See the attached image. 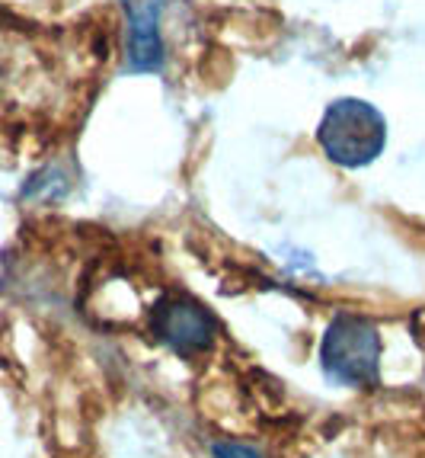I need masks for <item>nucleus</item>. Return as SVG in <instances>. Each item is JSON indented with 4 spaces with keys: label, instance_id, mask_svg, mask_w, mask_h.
Returning <instances> with one entry per match:
<instances>
[{
    "label": "nucleus",
    "instance_id": "f257e3e1",
    "mask_svg": "<svg viewBox=\"0 0 425 458\" xmlns=\"http://www.w3.org/2000/svg\"><path fill=\"white\" fill-rule=\"evenodd\" d=\"M317 145L336 167L358 170L374 164L388 145V123L374 103L358 97L333 99L317 125Z\"/></svg>",
    "mask_w": 425,
    "mask_h": 458
},
{
    "label": "nucleus",
    "instance_id": "f03ea898",
    "mask_svg": "<svg viewBox=\"0 0 425 458\" xmlns=\"http://www.w3.org/2000/svg\"><path fill=\"white\" fill-rule=\"evenodd\" d=\"M320 369L346 388H371L380 369V330L364 314H336L320 336Z\"/></svg>",
    "mask_w": 425,
    "mask_h": 458
},
{
    "label": "nucleus",
    "instance_id": "7ed1b4c3",
    "mask_svg": "<svg viewBox=\"0 0 425 458\" xmlns=\"http://www.w3.org/2000/svg\"><path fill=\"white\" fill-rule=\"evenodd\" d=\"M147 327L170 352L192 360L214 346L221 327L218 318L189 295H163L147 314Z\"/></svg>",
    "mask_w": 425,
    "mask_h": 458
},
{
    "label": "nucleus",
    "instance_id": "20e7f679",
    "mask_svg": "<svg viewBox=\"0 0 425 458\" xmlns=\"http://www.w3.org/2000/svg\"><path fill=\"white\" fill-rule=\"evenodd\" d=\"M125 7V23H129V38H125V62L131 74H157L167 62L163 48V13L167 0H121Z\"/></svg>",
    "mask_w": 425,
    "mask_h": 458
},
{
    "label": "nucleus",
    "instance_id": "39448f33",
    "mask_svg": "<svg viewBox=\"0 0 425 458\" xmlns=\"http://www.w3.org/2000/svg\"><path fill=\"white\" fill-rule=\"evenodd\" d=\"M68 190H71L68 174L58 167H46V170H38L36 176H29V183L23 186V196L42 199V202H54V199L68 196Z\"/></svg>",
    "mask_w": 425,
    "mask_h": 458
},
{
    "label": "nucleus",
    "instance_id": "423d86ee",
    "mask_svg": "<svg viewBox=\"0 0 425 458\" xmlns=\"http://www.w3.org/2000/svg\"><path fill=\"white\" fill-rule=\"evenodd\" d=\"M214 458H259V452L240 443H214Z\"/></svg>",
    "mask_w": 425,
    "mask_h": 458
}]
</instances>
